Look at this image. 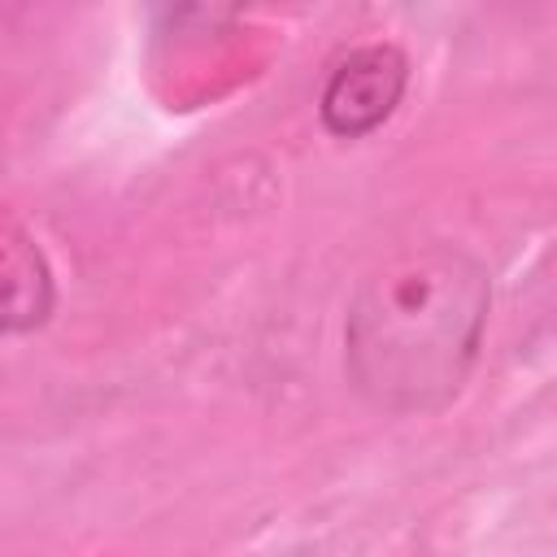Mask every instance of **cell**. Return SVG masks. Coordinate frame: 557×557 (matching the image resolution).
Masks as SVG:
<instances>
[{"instance_id":"cell-2","label":"cell","mask_w":557,"mask_h":557,"mask_svg":"<svg viewBox=\"0 0 557 557\" xmlns=\"http://www.w3.org/2000/svg\"><path fill=\"white\" fill-rule=\"evenodd\" d=\"M405 87H409V61L396 44L352 48L322 87L318 100L322 126L339 139H361L396 113Z\"/></svg>"},{"instance_id":"cell-1","label":"cell","mask_w":557,"mask_h":557,"mask_svg":"<svg viewBox=\"0 0 557 557\" xmlns=\"http://www.w3.org/2000/svg\"><path fill=\"white\" fill-rule=\"evenodd\" d=\"M492 309L483 261L431 239L383 257L344 318V374L383 413H435L470 379Z\"/></svg>"},{"instance_id":"cell-3","label":"cell","mask_w":557,"mask_h":557,"mask_svg":"<svg viewBox=\"0 0 557 557\" xmlns=\"http://www.w3.org/2000/svg\"><path fill=\"white\" fill-rule=\"evenodd\" d=\"M57 305V283L44 248L17 222V213L0 196V331H35L48 322Z\"/></svg>"}]
</instances>
